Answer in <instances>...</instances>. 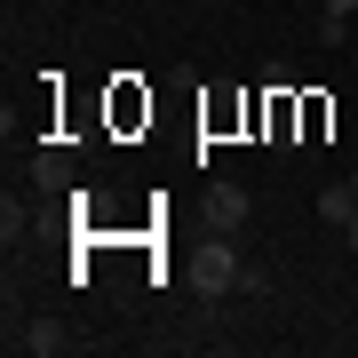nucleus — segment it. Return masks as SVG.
<instances>
[{
  "mask_svg": "<svg viewBox=\"0 0 358 358\" xmlns=\"http://www.w3.org/2000/svg\"><path fill=\"white\" fill-rule=\"evenodd\" d=\"M192 279H199L207 294H231V287L247 279V263H239V247H231L223 231H207V247H199V271H192Z\"/></svg>",
  "mask_w": 358,
  "mask_h": 358,
  "instance_id": "1",
  "label": "nucleus"
},
{
  "mask_svg": "<svg viewBox=\"0 0 358 358\" xmlns=\"http://www.w3.org/2000/svg\"><path fill=\"white\" fill-rule=\"evenodd\" d=\"M247 215H255V199L239 192V183H207V231H223V239H239Z\"/></svg>",
  "mask_w": 358,
  "mask_h": 358,
  "instance_id": "2",
  "label": "nucleus"
},
{
  "mask_svg": "<svg viewBox=\"0 0 358 358\" xmlns=\"http://www.w3.org/2000/svg\"><path fill=\"white\" fill-rule=\"evenodd\" d=\"M8 343H16V350H32V358H64V350H72V334L56 327V319H32L24 334H8Z\"/></svg>",
  "mask_w": 358,
  "mask_h": 358,
  "instance_id": "3",
  "label": "nucleus"
},
{
  "mask_svg": "<svg viewBox=\"0 0 358 358\" xmlns=\"http://www.w3.org/2000/svg\"><path fill=\"white\" fill-rule=\"evenodd\" d=\"M350 215H358V192H350V176H343V183H327V192H319V223H327V231H343Z\"/></svg>",
  "mask_w": 358,
  "mask_h": 358,
  "instance_id": "4",
  "label": "nucleus"
},
{
  "mask_svg": "<svg viewBox=\"0 0 358 358\" xmlns=\"http://www.w3.org/2000/svg\"><path fill=\"white\" fill-rule=\"evenodd\" d=\"M64 176H72V159H64V152H48V159L32 167V183H40V192H56V183H64Z\"/></svg>",
  "mask_w": 358,
  "mask_h": 358,
  "instance_id": "5",
  "label": "nucleus"
},
{
  "mask_svg": "<svg viewBox=\"0 0 358 358\" xmlns=\"http://www.w3.org/2000/svg\"><path fill=\"white\" fill-rule=\"evenodd\" d=\"M350 8H358V0H319V16H343V24H350Z\"/></svg>",
  "mask_w": 358,
  "mask_h": 358,
  "instance_id": "6",
  "label": "nucleus"
},
{
  "mask_svg": "<svg viewBox=\"0 0 358 358\" xmlns=\"http://www.w3.org/2000/svg\"><path fill=\"white\" fill-rule=\"evenodd\" d=\"M343 247H350V255H358V215H350V223H343Z\"/></svg>",
  "mask_w": 358,
  "mask_h": 358,
  "instance_id": "7",
  "label": "nucleus"
},
{
  "mask_svg": "<svg viewBox=\"0 0 358 358\" xmlns=\"http://www.w3.org/2000/svg\"><path fill=\"white\" fill-rule=\"evenodd\" d=\"M350 192H358V176H350Z\"/></svg>",
  "mask_w": 358,
  "mask_h": 358,
  "instance_id": "8",
  "label": "nucleus"
},
{
  "mask_svg": "<svg viewBox=\"0 0 358 358\" xmlns=\"http://www.w3.org/2000/svg\"><path fill=\"white\" fill-rule=\"evenodd\" d=\"M176 8H183V0H176Z\"/></svg>",
  "mask_w": 358,
  "mask_h": 358,
  "instance_id": "9",
  "label": "nucleus"
}]
</instances>
